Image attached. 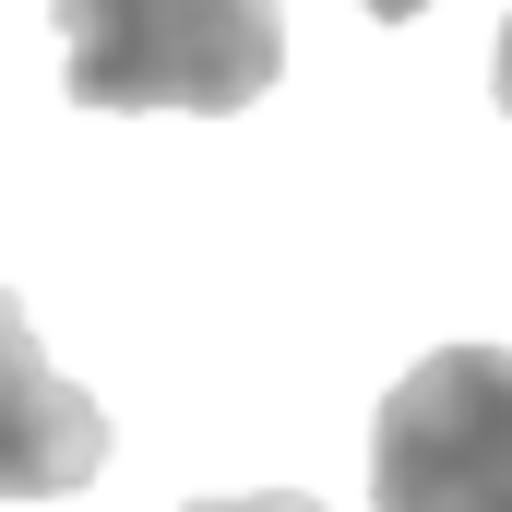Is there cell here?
<instances>
[{"mask_svg":"<svg viewBox=\"0 0 512 512\" xmlns=\"http://www.w3.org/2000/svg\"><path fill=\"white\" fill-rule=\"evenodd\" d=\"M489 84H501V120H512V24H501V48H489Z\"/></svg>","mask_w":512,"mask_h":512,"instance_id":"5","label":"cell"},{"mask_svg":"<svg viewBox=\"0 0 512 512\" xmlns=\"http://www.w3.org/2000/svg\"><path fill=\"white\" fill-rule=\"evenodd\" d=\"M108 465V405L48 370L24 298L0 286V501H72Z\"/></svg>","mask_w":512,"mask_h":512,"instance_id":"3","label":"cell"},{"mask_svg":"<svg viewBox=\"0 0 512 512\" xmlns=\"http://www.w3.org/2000/svg\"><path fill=\"white\" fill-rule=\"evenodd\" d=\"M191 512H322L310 489H251V501H191Z\"/></svg>","mask_w":512,"mask_h":512,"instance_id":"4","label":"cell"},{"mask_svg":"<svg viewBox=\"0 0 512 512\" xmlns=\"http://www.w3.org/2000/svg\"><path fill=\"white\" fill-rule=\"evenodd\" d=\"M370 512H512V346H441L382 393Z\"/></svg>","mask_w":512,"mask_h":512,"instance_id":"2","label":"cell"},{"mask_svg":"<svg viewBox=\"0 0 512 512\" xmlns=\"http://www.w3.org/2000/svg\"><path fill=\"white\" fill-rule=\"evenodd\" d=\"M358 12H370V24H417L429 0H358Z\"/></svg>","mask_w":512,"mask_h":512,"instance_id":"6","label":"cell"},{"mask_svg":"<svg viewBox=\"0 0 512 512\" xmlns=\"http://www.w3.org/2000/svg\"><path fill=\"white\" fill-rule=\"evenodd\" d=\"M286 72L274 0H60V84L72 108H191L239 120Z\"/></svg>","mask_w":512,"mask_h":512,"instance_id":"1","label":"cell"}]
</instances>
